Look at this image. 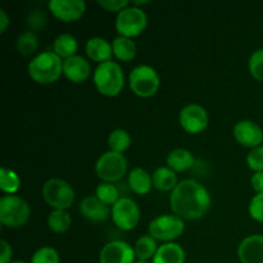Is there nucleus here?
I'll return each mask as SVG.
<instances>
[{"label": "nucleus", "mask_w": 263, "mask_h": 263, "mask_svg": "<svg viewBox=\"0 0 263 263\" xmlns=\"http://www.w3.org/2000/svg\"><path fill=\"white\" fill-rule=\"evenodd\" d=\"M43 197L54 210L67 211L74 202V190L62 179H50L44 184Z\"/></svg>", "instance_id": "1a4fd4ad"}, {"label": "nucleus", "mask_w": 263, "mask_h": 263, "mask_svg": "<svg viewBox=\"0 0 263 263\" xmlns=\"http://www.w3.org/2000/svg\"><path fill=\"white\" fill-rule=\"evenodd\" d=\"M72 217L67 211L54 210L48 216V226L57 234H63L71 228Z\"/></svg>", "instance_id": "a878e982"}, {"label": "nucleus", "mask_w": 263, "mask_h": 263, "mask_svg": "<svg viewBox=\"0 0 263 263\" xmlns=\"http://www.w3.org/2000/svg\"><path fill=\"white\" fill-rule=\"evenodd\" d=\"M63 74L74 84H81L91 76V66L81 55H73L63 62Z\"/></svg>", "instance_id": "dca6fc26"}, {"label": "nucleus", "mask_w": 263, "mask_h": 263, "mask_svg": "<svg viewBox=\"0 0 263 263\" xmlns=\"http://www.w3.org/2000/svg\"><path fill=\"white\" fill-rule=\"evenodd\" d=\"M10 263H27V262H25V261H12Z\"/></svg>", "instance_id": "ea45409f"}, {"label": "nucleus", "mask_w": 263, "mask_h": 263, "mask_svg": "<svg viewBox=\"0 0 263 263\" xmlns=\"http://www.w3.org/2000/svg\"><path fill=\"white\" fill-rule=\"evenodd\" d=\"M21 187V179L14 171L2 167L0 170V189L8 195H14Z\"/></svg>", "instance_id": "bb28decb"}, {"label": "nucleus", "mask_w": 263, "mask_h": 263, "mask_svg": "<svg viewBox=\"0 0 263 263\" xmlns=\"http://www.w3.org/2000/svg\"><path fill=\"white\" fill-rule=\"evenodd\" d=\"M77 49H79V43H77L76 37L69 33H62L54 40L53 51L64 61L76 55Z\"/></svg>", "instance_id": "b1692460"}, {"label": "nucleus", "mask_w": 263, "mask_h": 263, "mask_svg": "<svg viewBox=\"0 0 263 263\" xmlns=\"http://www.w3.org/2000/svg\"><path fill=\"white\" fill-rule=\"evenodd\" d=\"M113 55L121 62H130L136 57V44L133 39L117 36L112 43Z\"/></svg>", "instance_id": "5701e85b"}, {"label": "nucleus", "mask_w": 263, "mask_h": 263, "mask_svg": "<svg viewBox=\"0 0 263 263\" xmlns=\"http://www.w3.org/2000/svg\"><path fill=\"white\" fill-rule=\"evenodd\" d=\"M185 251L180 244L166 243L161 246L153 258V263H185Z\"/></svg>", "instance_id": "aec40b11"}, {"label": "nucleus", "mask_w": 263, "mask_h": 263, "mask_svg": "<svg viewBox=\"0 0 263 263\" xmlns=\"http://www.w3.org/2000/svg\"><path fill=\"white\" fill-rule=\"evenodd\" d=\"M180 125L187 134H200L208 127L210 117L204 107L199 104H187L180 110Z\"/></svg>", "instance_id": "9b49d317"}, {"label": "nucleus", "mask_w": 263, "mask_h": 263, "mask_svg": "<svg viewBox=\"0 0 263 263\" xmlns=\"http://www.w3.org/2000/svg\"><path fill=\"white\" fill-rule=\"evenodd\" d=\"M149 235L156 240L172 243L185 231V222L176 215H161L149 223Z\"/></svg>", "instance_id": "6e6552de"}, {"label": "nucleus", "mask_w": 263, "mask_h": 263, "mask_svg": "<svg viewBox=\"0 0 263 263\" xmlns=\"http://www.w3.org/2000/svg\"><path fill=\"white\" fill-rule=\"evenodd\" d=\"M241 263H263V235H249L238 247Z\"/></svg>", "instance_id": "2eb2a0df"}, {"label": "nucleus", "mask_w": 263, "mask_h": 263, "mask_svg": "<svg viewBox=\"0 0 263 263\" xmlns=\"http://www.w3.org/2000/svg\"><path fill=\"white\" fill-rule=\"evenodd\" d=\"M128 186L133 190L135 194L138 195H145L153 187V180H152V175L148 174L144 168H134L128 175Z\"/></svg>", "instance_id": "412c9836"}, {"label": "nucleus", "mask_w": 263, "mask_h": 263, "mask_svg": "<svg viewBox=\"0 0 263 263\" xmlns=\"http://www.w3.org/2000/svg\"><path fill=\"white\" fill-rule=\"evenodd\" d=\"M15 46L17 50L20 51L22 55L30 57L36 53L39 48V37L33 31H26V32L21 33L18 36L17 41H15Z\"/></svg>", "instance_id": "cd10ccee"}, {"label": "nucleus", "mask_w": 263, "mask_h": 263, "mask_svg": "<svg viewBox=\"0 0 263 263\" xmlns=\"http://www.w3.org/2000/svg\"><path fill=\"white\" fill-rule=\"evenodd\" d=\"M92 81L98 91L104 97H117L125 86V73L117 62H105L95 68Z\"/></svg>", "instance_id": "7ed1b4c3"}, {"label": "nucleus", "mask_w": 263, "mask_h": 263, "mask_svg": "<svg viewBox=\"0 0 263 263\" xmlns=\"http://www.w3.org/2000/svg\"><path fill=\"white\" fill-rule=\"evenodd\" d=\"M27 71L37 84H53L63 73V62L54 51H43L31 59Z\"/></svg>", "instance_id": "f03ea898"}, {"label": "nucleus", "mask_w": 263, "mask_h": 263, "mask_svg": "<svg viewBox=\"0 0 263 263\" xmlns=\"http://www.w3.org/2000/svg\"><path fill=\"white\" fill-rule=\"evenodd\" d=\"M135 263H149V262H141V261H138V262H135Z\"/></svg>", "instance_id": "a19ab883"}, {"label": "nucleus", "mask_w": 263, "mask_h": 263, "mask_svg": "<svg viewBox=\"0 0 263 263\" xmlns=\"http://www.w3.org/2000/svg\"><path fill=\"white\" fill-rule=\"evenodd\" d=\"M248 67L252 76L263 82V49H258L252 54L248 62Z\"/></svg>", "instance_id": "2f4dec72"}, {"label": "nucleus", "mask_w": 263, "mask_h": 263, "mask_svg": "<svg viewBox=\"0 0 263 263\" xmlns=\"http://www.w3.org/2000/svg\"><path fill=\"white\" fill-rule=\"evenodd\" d=\"M87 57L91 61L98 62L99 64L109 62L113 55V48L112 44L105 39L95 36V37L89 39L86 41V46H85Z\"/></svg>", "instance_id": "a211bd4d"}, {"label": "nucleus", "mask_w": 263, "mask_h": 263, "mask_svg": "<svg viewBox=\"0 0 263 263\" xmlns=\"http://www.w3.org/2000/svg\"><path fill=\"white\" fill-rule=\"evenodd\" d=\"M148 26V17L141 8L131 5L121 10L116 17V30L123 37L133 39L141 35Z\"/></svg>", "instance_id": "0eeeda50"}, {"label": "nucleus", "mask_w": 263, "mask_h": 263, "mask_svg": "<svg viewBox=\"0 0 263 263\" xmlns=\"http://www.w3.org/2000/svg\"><path fill=\"white\" fill-rule=\"evenodd\" d=\"M131 91L140 98H151L158 91L161 79L153 67L141 64L135 67L128 76Z\"/></svg>", "instance_id": "39448f33"}, {"label": "nucleus", "mask_w": 263, "mask_h": 263, "mask_svg": "<svg viewBox=\"0 0 263 263\" xmlns=\"http://www.w3.org/2000/svg\"><path fill=\"white\" fill-rule=\"evenodd\" d=\"M170 204L174 215L184 221L199 220L211 208V195L197 180H184L171 193Z\"/></svg>", "instance_id": "f257e3e1"}, {"label": "nucleus", "mask_w": 263, "mask_h": 263, "mask_svg": "<svg viewBox=\"0 0 263 263\" xmlns=\"http://www.w3.org/2000/svg\"><path fill=\"white\" fill-rule=\"evenodd\" d=\"M167 167L175 172H184L192 168L195 163V158L192 152L184 148L174 149L168 153L166 158Z\"/></svg>", "instance_id": "6ab92c4d"}, {"label": "nucleus", "mask_w": 263, "mask_h": 263, "mask_svg": "<svg viewBox=\"0 0 263 263\" xmlns=\"http://www.w3.org/2000/svg\"><path fill=\"white\" fill-rule=\"evenodd\" d=\"M153 186L159 192H174L175 187L179 185L176 172L172 171L170 167H159L152 174Z\"/></svg>", "instance_id": "4be33fe9"}, {"label": "nucleus", "mask_w": 263, "mask_h": 263, "mask_svg": "<svg viewBox=\"0 0 263 263\" xmlns=\"http://www.w3.org/2000/svg\"><path fill=\"white\" fill-rule=\"evenodd\" d=\"M95 195L107 205H115L121 199L117 186L110 182H102L100 185H98Z\"/></svg>", "instance_id": "c756f323"}, {"label": "nucleus", "mask_w": 263, "mask_h": 263, "mask_svg": "<svg viewBox=\"0 0 263 263\" xmlns=\"http://www.w3.org/2000/svg\"><path fill=\"white\" fill-rule=\"evenodd\" d=\"M98 4H99L103 9L107 10V12H117V13H120L121 10L126 9L127 7H130V2H127V0H104V2L99 0Z\"/></svg>", "instance_id": "f704fd0d"}, {"label": "nucleus", "mask_w": 263, "mask_h": 263, "mask_svg": "<svg viewBox=\"0 0 263 263\" xmlns=\"http://www.w3.org/2000/svg\"><path fill=\"white\" fill-rule=\"evenodd\" d=\"M159 247L157 246V240L152 238L151 235H143L136 240L134 251H135V256L139 261L148 262L149 259H153L156 256L157 251Z\"/></svg>", "instance_id": "393cba45"}, {"label": "nucleus", "mask_w": 263, "mask_h": 263, "mask_svg": "<svg viewBox=\"0 0 263 263\" xmlns=\"http://www.w3.org/2000/svg\"><path fill=\"white\" fill-rule=\"evenodd\" d=\"M10 21L8 17L7 12L4 9H0V33H4L7 31L8 26H9Z\"/></svg>", "instance_id": "58836bf2"}, {"label": "nucleus", "mask_w": 263, "mask_h": 263, "mask_svg": "<svg viewBox=\"0 0 263 263\" xmlns=\"http://www.w3.org/2000/svg\"><path fill=\"white\" fill-rule=\"evenodd\" d=\"M48 8L62 22H74L85 14L86 3L82 0H50Z\"/></svg>", "instance_id": "f8f14e48"}, {"label": "nucleus", "mask_w": 263, "mask_h": 263, "mask_svg": "<svg viewBox=\"0 0 263 263\" xmlns=\"http://www.w3.org/2000/svg\"><path fill=\"white\" fill-rule=\"evenodd\" d=\"M31 263H61V257L57 249L51 247H41L33 253Z\"/></svg>", "instance_id": "7c9ffc66"}, {"label": "nucleus", "mask_w": 263, "mask_h": 263, "mask_svg": "<svg viewBox=\"0 0 263 263\" xmlns=\"http://www.w3.org/2000/svg\"><path fill=\"white\" fill-rule=\"evenodd\" d=\"M251 184H252V187H253L254 192H256L257 194L263 193V171L254 172V175L252 176Z\"/></svg>", "instance_id": "4c0bfd02"}, {"label": "nucleus", "mask_w": 263, "mask_h": 263, "mask_svg": "<svg viewBox=\"0 0 263 263\" xmlns=\"http://www.w3.org/2000/svg\"><path fill=\"white\" fill-rule=\"evenodd\" d=\"M0 246H2V253H0V263H10L12 262L13 257V249L12 246L8 243L7 240L0 241Z\"/></svg>", "instance_id": "e433bc0d"}, {"label": "nucleus", "mask_w": 263, "mask_h": 263, "mask_svg": "<svg viewBox=\"0 0 263 263\" xmlns=\"http://www.w3.org/2000/svg\"><path fill=\"white\" fill-rule=\"evenodd\" d=\"M127 171V159L122 153L108 151L98 158L95 172L103 182L120 181Z\"/></svg>", "instance_id": "423d86ee"}, {"label": "nucleus", "mask_w": 263, "mask_h": 263, "mask_svg": "<svg viewBox=\"0 0 263 263\" xmlns=\"http://www.w3.org/2000/svg\"><path fill=\"white\" fill-rule=\"evenodd\" d=\"M234 138L244 148L254 149L261 146L263 141V131L256 122L251 120H241L234 126Z\"/></svg>", "instance_id": "4468645a"}, {"label": "nucleus", "mask_w": 263, "mask_h": 263, "mask_svg": "<svg viewBox=\"0 0 263 263\" xmlns=\"http://www.w3.org/2000/svg\"><path fill=\"white\" fill-rule=\"evenodd\" d=\"M135 251L123 240H113L105 244L99 253L100 263H135Z\"/></svg>", "instance_id": "ddd939ff"}, {"label": "nucleus", "mask_w": 263, "mask_h": 263, "mask_svg": "<svg viewBox=\"0 0 263 263\" xmlns=\"http://www.w3.org/2000/svg\"><path fill=\"white\" fill-rule=\"evenodd\" d=\"M249 215L257 222H263V193L256 194L249 203Z\"/></svg>", "instance_id": "72a5a7b5"}, {"label": "nucleus", "mask_w": 263, "mask_h": 263, "mask_svg": "<svg viewBox=\"0 0 263 263\" xmlns=\"http://www.w3.org/2000/svg\"><path fill=\"white\" fill-rule=\"evenodd\" d=\"M131 145V136L123 128H117L113 130L108 136V146L112 152H117V153H123L127 151Z\"/></svg>", "instance_id": "c85d7f7f"}, {"label": "nucleus", "mask_w": 263, "mask_h": 263, "mask_svg": "<svg viewBox=\"0 0 263 263\" xmlns=\"http://www.w3.org/2000/svg\"><path fill=\"white\" fill-rule=\"evenodd\" d=\"M31 215L28 203L18 195H4L0 199V222L10 229L25 225Z\"/></svg>", "instance_id": "20e7f679"}, {"label": "nucleus", "mask_w": 263, "mask_h": 263, "mask_svg": "<svg viewBox=\"0 0 263 263\" xmlns=\"http://www.w3.org/2000/svg\"><path fill=\"white\" fill-rule=\"evenodd\" d=\"M80 212L91 222H102L109 217L112 211H109L108 205L104 204L97 195H87L80 203Z\"/></svg>", "instance_id": "f3484780"}, {"label": "nucleus", "mask_w": 263, "mask_h": 263, "mask_svg": "<svg viewBox=\"0 0 263 263\" xmlns=\"http://www.w3.org/2000/svg\"><path fill=\"white\" fill-rule=\"evenodd\" d=\"M247 164L254 172L263 171V146L252 149L247 156Z\"/></svg>", "instance_id": "473e14b6"}, {"label": "nucleus", "mask_w": 263, "mask_h": 263, "mask_svg": "<svg viewBox=\"0 0 263 263\" xmlns=\"http://www.w3.org/2000/svg\"><path fill=\"white\" fill-rule=\"evenodd\" d=\"M110 216L118 229L130 231L135 229L140 221V210L135 200L128 197H122L112 207Z\"/></svg>", "instance_id": "9d476101"}, {"label": "nucleus", "mask_w": 263, "mask_h": 263, "mask_svg": "<svg viewBox=\"0 0 263 263\" xmlns=\"http://www.w3.org/2000/svg\"><path fill=\"white\" fill-rule=\"evenodd\" d=\"M45 21H46V18H45V15H44V13L40 12L39 9H36L35 12H32L30 15H28L27 23L30 27L39 28L44 25V22H45Z\"/></svg>", "instance_id": "c9c22d12"}]
</instances>
